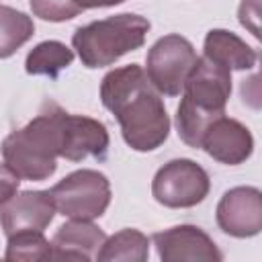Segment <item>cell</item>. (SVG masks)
<instances>
[{
	"instance_id": "6da1fadb",
	"label": "cell",
	"mask_w": 262,
	"mask_h": 262,
	"mask_svg": "<svg viewBox=\"0 0 262 262\" xmlns=\"http://www.w3.org/2000/svg\"><path fill=\"white\" fill-rule=\"evenodd\" d=\"M100 100L121 127L125 143L135 151H154L170 135V117L162 94L137 63L104 74Z\"/></svg>"
},
{
	"instance_id": "7a4b0ae2",
	"label": "cell",
	"mask_w": 262,
	"mask_h": 262,
	"mask_svg": "<svg viewBox=\"0 0 262 262\" xmlns=\"http://www.w3.org/2000/svg\"><path fill=\"white\" fill-rule=\"evenodd\" d=\"M61 113L55 102H45L33 121L4 137V164L18 178L41 182L55 174L61 156Z\"/></svg>"
},
{
	"instance_id": "3957f363",
	"label": "cell",
	"mask_w": 262,
	"mask_h": 262,
	"mask_svg": "<svg viewBox=\"0 0 262 262\" xmlns=\"http://www.w3.org/2000/svg\"><path fill=\"white\" fill-rule=\"evenodd\" d=\"M231 96V72L211 59L196 57L190 74L182 86V100L176 108L178 137L199 147L201 137L211 121L225 115L227 100Z\"/></svg>"
},
{
	"instance_id": "277c9868",
	"label": "cell",
	"mask_w": 262,
	"mask_h": 262,
	"mask_svg": "<svg viewBox=\"0 0 262 262\" xmlns=\"http://www.w3.org/2000/svg\"><path fill=\"white\" fill-rule=\"evenodd\" d=\"M151 23L135 12H121L100 20H92L78 27L72 35V47L76 49L82 66L96 70L113 66L125 53L139 49Z\"/></svg>"
},
{
	"instance_id": "5b68a950",
	"label": "cell",
	"mask_w": 262,
	"mask_h": 262,
	"mask_svg": "<svg viewBox=\"0 0 262 262\" xmlns=\"http://www.w3.org/2000/svg\"><path fill=\"white\" fill-rule=\"evenodd\" d=\"M55 211L68 219H98L111 205L108 178L90 168L74 170L49 188Z\"/></svg>"
},
{
	"instance_id": "8992f818",
	"label": "cell",
	"mask_w": 262,
	"mask_h": 262,
	"mask_svg": "<svg viewBox=\"0 0 262 262\" xmlns=\"http://www.w3.org/2000/svg\"><path fill=\"white\" fill-rule=\"evenodd\" d=\"M211 190V178L207 170L188 158H176L164 164L154 180V199L168 209H190L201 205Z\"/></svg>"
},
{
	"instance_id": "52a82bcc",
	"label": "cell",
	"mask_w": 262,
	"mask_h": 262,
	"mask_svg": "<svg viewBox=\"0 0 262 262\" xmlns=\"http://www.w3.org/2000/svg\"><path fill=\"white\" fill-rule=\"evenodd\" d=\"M196 57L199 55L186 37L170 33L160 37L149 47L145 57V74L160 94L178 96Z\"/></svg>"
},
{
	"instance_id": "ba28073f",
	"label": "cell",
	"mask_w": 262,
	"mask_h": 262,
	"mask_svg": "<svg viewBox=\"0 0 262 262\" xmlns=\"http://www.w3.org/2000/svg\"><path fill=\"white\" fill-rule=\"evenodd\" d=\"M217 225L231 237H254L262 229V192L256 186H235L223 192L215 209Z\"/></svg>"
},
{
	"instance_id": "9c48e42d",
	"label": "cell",
	"mask_w": 262,
	"mask_h": 262,
	"mask_svg": "<svg viewBox=\"0 0 262 262\" xmlns=\"http://www.w3.org/2000/svg\"><path fill=\"white\" fill-rule=\"evenodd\" d=\"M108 131L98 119L86 115L61 113V156L68 162H82L86 158L104 160L108 151Z\"/></svg>"
},
{
	"instance_id": "30bf717a",
	"label": "cell",
	"mask_w": 262,
	"mask_h": 262,
	"mask_svg": "<svg viewBox=\"0 0 262 262\" xmlns=\"http://www.w3.org/2000/svg\"><path fill=\"white\" fill-rule=\"evenodd\" d=\"M154 246L158 256L164 262H182V260H203V262H221L223 254L207 231L196 225H174L170 229L154 233Z\"/></svg>"
},
{
	"instance_id": "8fae6325",
	"label": "cell",
	"mask_w": 262,
	"mask_h": 262,
	"mask_svg": "<svg viewBox=\"0 0 262 262\" xmlns=\"http://www.w3.org/2000/svg\"><path fill=\"white\" fill-rule=\"evenodd\" d=\"M55 213L49 190H23L0 205V227L6 237L18 231H43Z\"/></svg>"
},
{
	"instance_id": "7c38bea8",
	"label": "cell",
	"mask_w": 262,
	"mask_h": 262,
	"mask_svg": "<svg viewBox=\"0 0 262 262\" xmlns=\"http://www.w3.org/2000/svg\"><path fill=\"white\" fill-rule=\"evenodd\" d=\"M199 147L225 166H237L250 160L254 151V137L244 123L221 115L209 123Z\"/></svg>"
},
{
	"instance_id": "4fadbf2b",
	"label": "cell",
	"mask_w": 262,
	"mask_h": 262,
	"mask_svg": "<svg viewBox=\"0 0 262 262\" xmlns=\"http://www.w3.org/2000/svg\"><path fill=\"white\" fill-rule=\"evenodd\" d=\"M106 233L86 219H70L51 237V260H96Z\"/></svg>"
},
{
	"instance_id": "5bb4252c",
	"label": "cell",
	"mask_w": 262,
	"mask_h": 262,
	"mask_svg": "<svg viewBox=\"0 0 262 262\" xmlns=\"http://www.w3.org/2000/svg\"><path fill=\"white\" fill-rule=\"evenodd\" d=\"M203 55L229 72L233 70H252L258 61V53L242 37L227 29H211L205 35Z\"/></svg>"
},
{
	"instance_id": "9a60e30c",
	"label": "cell",
	"mask_w": 262,
	"mask_h": 262,
	"mask_svg": "<svg viewBox=\"0 0 262 262\" xmlns=\"http://www.w3.org/2000/svg\"><path fill=\"white\" fill-rule=\"evenodd\" d=\"M149 256V237L133 227H125L104 239L96 260L100 262H145Z\"/></svg>"
},
{
	"instance_id": "2e32d148",
	"label": "cell",
	"mask_w": 262,
	"mask_h": 262,
	"mask_svg": "<svg viewBox=\"0 0 262 262\" xmlns=\"http://www.w3.org/2000/svg\"><path fill=\"white\" fill-rule=\"evenodd\" d=\"M74 61V49H70L66 43L49 39L37 43L25 59V70L31 76H49L57 78L61 70L72 66Z\"/></svg>"
},
{
	"instance_id": "e0dca14e",
	"label": "cell",
	"mask_w": 262,
	"mask_h": 262,
	"mask_svg": "<svg viewBox=\"0 0 262 262\" xmlns=\"http://www.w3.org/2000/svg\"><path fill=\"white\" fill-rule=\"evenodd\" d=\"M33 35L35 23L27 12L0 4V59L14 55Z\"/></svg>"
},
{
	"instance_id": "ac0fdd59",
	"label": "cell",
	"mask_w": 262,
	"mask_h": 262,
	"mask_svg": "<svg viewBox=\"0 0 262 262\" xmlns=\"http://www.w3.org/2000/svg\"><path fill=\"white\" fill-rule=\"evenodd\" d=\"M6 260H51V242L43 235V231H18L8 235L6 242Z\"/></svg>"
},
{
	"instance_id": "d6986e66",
	"label": "cell",
	"mask_w": 262,
	"mask_h": 262,
	"mask_svg": "<svg viewBox=\"0 0 262 262\" xmlns=\"http://www.w3.org/2000/svg\"><path fill=\"white\" fill-rule=\"evenodd\" d=\"M35 16L49 23H63L84 12L74 0H29Z\"/></svg>"
},
{
	"instance_id": "ffe728a7",
	"label": "cell",
	"mask_w": 262,
	"mask_h": 262,
	"mask_svg": "<svg viewBox=\"0 0 262 262\" xmlns=\"http://www.w3.org/2000/svg\"><path fill=\"white\" fill-rule=\"evenodd\" d=\"M237 16L242 27H246L256 39H260V0H242Z\"/></svg>"
},
{
	"instance_id": "44dd1931",
	"label": "cell",
	"mask_w": 262,
	"mask_h": 262,
	"mask_svg": "<svg viewBox=\"0 0 262 262\" xmlns=\"http://www.w3.org/2000/svg\"><path fill=\"white\" fill-rule=\"evenodd\" d=\"M18 186H20V178L4 162H0V205H4L10 196H14Z\"/></svg>"
},
{
	"instance_id": "7402d4cb",
	"label": "cell",
	"mask_w": 262,
	"mask_h": 262,
	"mask_svg": "<svg viewBox=\"0 0 262 262\" xmlns=\"http://www.w3.org/2000/svg\"><path fill=\"white\" fill-rule=\"evenodd\" d=\"M82 10H88V8H104V6H117V4H123L125 0H74Z\"/></svg>"
}]
</instances>
